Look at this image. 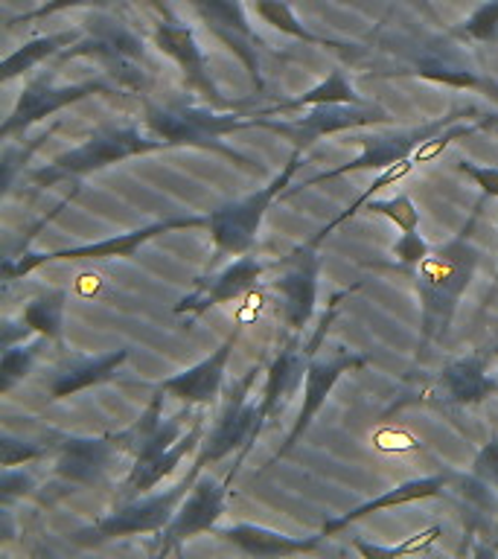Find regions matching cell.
<instances>
[{
    "label": "cell",
    "instance_id": "1",
    "mask_svg": "<svg viewBox=\"0 0 498 559\" xmlns=\"http://www.w3.org/2000/svg\"><path fill=\"white\" fill-rule=\"evenodd\" d=\"M487 195L472 210L466 225L440 248H431L428 257L417 265V295H419V353L446 338L452 326L454 312L461 306L463 292L470 288L481 251L475 248V225Z\"/></svg>",
    "mask_w": 498,
    "mask_h": 559
},
{
    "label": "cell",
    "instance_id": "2",
    "mask_svg": "<svg viewBox=\"0 0 498 559\" xmlns=\"http://www.w3.org/2000/svg\"><path fill=\"white\" fill-rule=\"evenodd\" d=\"M126 454H131V469L122 480L120 501L146 496L169 478L187 454L201 445V423L183 428V414L164 419V391L157 388L155 396L149 400L146 411L131 423L126 431L114 435Z\"/></svg>",
    "mask_w": 498,
    "mask_h": 559
},
{
    "label": "cell",
    "instance_id": "3",
    "mask_svg": "<svg viewBox=\"0 0 498 559\" xmlns=\"http://www.w3.org/2000/svg\"><path fill=\"white\" fill-rule=\"evenodd\" d=\"M157 148H169V143L164 138H157V134H143L131 122H120V126L108 122V126H99V129L91 131V138L82 146L70 148L64 155L52 157L50 164L42 166V169L29 173V181L38 183V187L79 181V178H85L96 169L120 164V160H129V157L149 155V152H157Z\"/></svg>",
    "mask_w": 498,
    "mask_h": 559
},
{
    "label": "cell",
    "instance_id": "4",
    "mask_svg": "<svg viewBox=\"0 0 498 559\" xmlns=\"http://www.w3.org/2000/svg\"><path fill=\"white\" fill-rule=\"evenodd\" d=\"M146 129L157 138H164L169 146H195L216 152L242 164L245 169H253L251 157L239 155L236 148L225 146L222 138L234 134V131L253 129L251 114H216L213 108H201V105H146Z\"/></svg>",
    "mask_w": 498,
    "mask_h": 559
},
{
    "label": "cell",
    "instance_id": "5",
    "mask_svg": "<svg viewBox=\"0 0 498 559\" xmlns=\"http://www.w3.org/2000/svg\"><path fill=\"white\" fill-rule=\"evenodd\" d=\"M300 166H304V148H292L286 166L265 187L245 195V199L227 201L222 207L210 210L208 227L213 245H216V257H242V253L251 251L257 234H260L262 218H265V210L277 201V195L286 192Z\"/></svg>",
    "mask_w": 498,
    "mask_h": 559
},
{
    "label": "cell",
    "instance_id": "6",
    "mask_svg": "<svg viewBox=\"0 0 498 559\" xmlns=\"http://www.w3.org/2000/svg\"><path fill=\"white\" fill-rule=\"evenodd\" d=\"M201 475V466L192 463L190 475L178 480L173 489L164 492H146L143 498H129L120 501V507H114L111 513L96 519L94 524H87L82 531H76L70 539L82 545V548H99L105 542L126 539V536H138V533H161L166 531V524L173 522L175 510L181 504L187 492L192 489L195 478Z\"/></svg>",
    "mask_w": 498,
    "mask_h": 559
},
{
    "label": "cell",
    "instance_id": "7",
    "mask_svg": "<svg viewBox=\"0 0 498 559\" xmlns=\"http://www.w3.org/2000/svg\"><path fill=\"white\" fill-rule=\"evenodd\" d=\"M61 61L70 59H94L99 61L114 82L129 91H140L146 85V47L129 24H122L120 17L94 15L87 35H82L76 44H70L68 50L56 56Z\"/></svg>",
    "mask_w": 498,
    "mask_h": 559
},
{
    "label": "cell",
    "instance_id": "8",
    "mask_svg": "<svg viewBox=\"0 0 498 559\" xmlns=\"http://www.w3.org/2000/svg\"><path fill=\"white\" fill-rule=\"evenodd\" d=\"M195 227H208V216H181V218H164V222H152V225L134 227L126 234L108 236L99 242L73 245V248H59V251L44 253H17V257H7L3 260V280H21L29 271L42 269L47 262H96V260H129L143 248L146 242L157 239L164 234H175V230H195Z\"/></svg>",
    "mask_w": 498,
    "mask_h": 559
},
{
    "label": "cell",
    "instance_id": "9",
    "mask_svg": "<svg viewBox=\"0 0 498 559\" xmlns=\"http://www.w3.org/2000/svg\"><path fill=\"white\" fill-rule=\"evenodd\" d=\"M472 114H478L475 105H466V108H454L446 117H437L431 122H423V126H414V129H396V131H374V134H361L358 143H361V155L356 160H349L344 166H335L330 173H321L304 181L300 187H292L283 195H295L300 190H309V187H318L323 181H335L341 175L349 173H367V169H388V166L400 164L405 157H411L417 152L428 138H435L437 131H443L446 126H452L461 117H472Z\"/></svg>",
    "mask_w": 498,
    "mask_h": 559
},
{
    "label": "cell",
    "instance_id": "10",
    "mask_svg": "<svg viewBox=\"0 0 498 559\" xmlns=\"http://www.w3.org/2000/svg\"><path fill=\"white\" fill-rule=\"evenodd\" d=\"M253 129L274 131L280 138H286L295 148H309L315 140L341 134V131L365 129V126H391V111H384L382 105L361 103H332V105H315L309 114L295 117V120H271V117H253Z\"/></svg>",
    "mask_w": 498,
    "mask_h": 559
},
{
    "label": "cell",
    "instance_id": "11",
    "mask_svg": "<svg viewBox=\"0 0 498 559\" xmlns=\"http://www.w3.org/2000/svg\"><path fill=\"white\" fill-rule=\"evenodd\" d=\"M120 85L117 82H105V79H87L76 85H56V70H42L38 76L29 79L17 96L15 108L9 114L3 126H0V140H12L15 134H24L29 126L42 122L44 117L68 108V105L96 94H117Z\"/></svg>",
    "mask_w": 498,
    "mask_h": 559
},
{
    "label": "cell",
    "instance_id": "12",
    "mask_svg": "<svg viewBox=\"0 0 498 559\" xmlns=\"http://www.w3.org/2000/svg\"><path fill=\"white\" fill-rule=\"evenodd\" d=\"M257 373H260V367H251L248 373L234 384V391H230V400H227L225 411L218 414L216 426L210 431V437L204 440V452L195 461V466H208V463H218L225 461L227 454L236 452L239 449V457H236L234 469L227 475V480L234 484L236 472L242 466V461L251 452V440H253V426H257V408H260V402H253V382H257Z\"/></svg>",
    "mask_w": 498,
    "mask_h": 559
},
{
    "label": "cell",
    "instance_id": "13",
    "mask_svg": "<svg viewBox=\"0 0 498 559\" xmlns=\"http://www.w3.org/2000/svg\"><path fill=\"white\" fill-rule=\"evenodd\" d=\"M321 257L318 245L304 242L295 251L274 262V280H269L271 292L283 297V321L288 330L304 332L318 304V280H321Z\"/></svg>",
    "mask_w": 498,
    "mask_h": 559
},
{
    "label": "cell",
    "instance_id": "14",
    "mask_svg": "<svg viewBox=\"0 0 498 559\" xmlns=\"http://www.w3.org/2000/svg\"><path fill=\"white\" fill-rule=\"evenodd\" d=\"M50 443V452L56 457V475L64 478L68 484L79 487H103L108 472L120 454V443L111 437H82V435H64V431H47L44 437Z\"/></svg>",
    "mask_w": 498,
    "mask_h": 559
},
{
    "label": "cell",
    "instance_id": "15",
    "mask_svg": "<svg viewBox=\"0 0 498 559\" xmlns=\"http://www.w3.org/2000/svg\"><path fill=\"white\" fill-rule=\"evenodd\" d=\"M227 487H230V480L195 478L187 498L175 510L173 522L166 524V531H161V536H157V557L181 554V545L190 536L216 531V522L225 513Z\"/></svg>",
    "mask_w": 498,
    "mask_h": 559
},
{
    "label": "cell",
    "instance_id": "16",
    "mask_svg": "<svg viewBox=\"0 0 498 559\" xmlns=\"http://www.w3.org/2000/svg\"><path fill=\"white\" fill-rule=\"evenodd\" d=\"M152 41H155L157 50L166 52L178 64L187 87H192L204 103L216 105V108H230V103L218 94L216 82L210 76L208 56L199 47L195 29L190 24H183V21L173 15L161 17V21L152 24Z\"/></svg>",
    "mask_w": 498,
    "mask_h": 559
},
{
    "label": "cell",
    "instance_id": "17",
    "mask_svg": "<svg viewBox=\"0 0 498 559\" xmlns=\"http://www.w3.org/2000/svg\"><path fill=\"white\" fill-rule=\"evenodd\" d=\"M199 17L208 24V29L216 35L218 41L227 44L236 52V59L242 61L248 76H251L257 94L265 91L260 70V35L253 33L248 12L242 0H187Z\"/></svg>",
    "mask_w": 498,
    "mask_h": 559
},
{
    "label": "cell",
    "instance_id": "18",
    "mask_svg": "<svg viewBox=\"0 0 498 559\" xmlns=\"http://www.w3.org/2000/svg\"><path fill=\"white\" fill-rule=\"evenodd\" d=\"M274 269V262H262L257 257H236L234 262H227L225 269L210 271L204 277L195 280V288L190 295H183L178 304H175V314H187V318H201L204 312H210L213 306L227 304V300H236V297L248 295L265 271Z\"/></svg>",
    "mask_w": 498,
    "mask_h": 559
},
{
    "label": "cell",
    "instance_id": "19",
    "mask_svg": "<svg viewBox=\"0 0 498 559\" xmlns=\"http://www.w3.org/2000/svg\"><path fill=\"white\" fill-rule=\"evenodd\" d=\"M361 367H367V358L358 356V353H344V349L335 353V358H330V361H321V358H312V361H309V367H306L304 405H300V414H297L295 426H292V431L286 435V440H283V445L277 449V454L269 461V466H274L280 457H286V454L300 443V437L309 431L312 419L318 417V411L323 408V402L330 400L332 388L339 384L341 376L349 373V370H361Z\"/></svg>",
    "mask_w": 498,
    "mask_h": 559
},
{
    "label": "cell",
    "instance_id": "20",
    "mask_svg": "<svg viewBox=\"0 0 498 559\" xmlns=\"http://www.w3.org/2000/svg\"><path fill=\"white\" fill-rule=\"evenodd\" d=\"M239 335H242V323H236L234 332L208 358H201L199 365L187 367L181 373L169 376L157 388L169 393V396H175V400H181L187 408L190 405H210V402H216L218 391H222V382H225L227 365H230V356H234L236 344H239Z\"/></svg>",
    "mask_w": 498,
    "mask_h": 559
},
{
    "label": "cell",
    "instance_id": "21",
    "mask_svg": "<svg viewBox=\"0 0 498 559\" xmlns=\"http://www.w3.org/2000/svg\"><path fill=\"white\" fill-rule=\"evenodd\" d=\"M487 353H470V356L454 358L437 376L435 396L443 405H454V408H470V405L489 400L493 393H498V382L487 373Z\"/></svg>",
    "mask_w": 498,
    "mask_h": 559
},
{
    "label": "cell",
    "instance_id": "22",
    "mask_svg": "<svg viewBox=\"0 0 498 559\" xmlns=\"http://www.w3.org/2000/svg\"><path fill=\"white\" fill-rule=\"evenodd\" d=\"M400 76H417L437 82V85L449 87H466V91H484L493 99H498V85L493 79L481 76V70H475L470 61L463 59L461 52L452 50L449 44H428L426 50L414 59V68L402 70Z\"/></svg>",
    "mask_w": 498,
    "mask_h": 559
},
{
    "label": "cell",
    "instance_id": "23",
    "mask_svg": "<svg viewBox=\"0 0 498 559\" xmlns=\"http://www.w3.org/2000/svg\"><path fill=\"white\" fill-rule=\"evenodd\" d=\"M129 361V347L111 349L103 356H68L52 367L50 382H47V400H68L73 393L87 391L94 384L111 382L117 370Z\"/></svg>",
    "mask_w": 498,
    "mask_h": 559
},
{
    "label": "cell",
    "instance_id": "24",
    "mask_svg": "<svg viewBox=\"0 0 498 559\" xmlns=\"http://www.w3.org/2000/svg\"><path fill=\"white\" fill-rule=\"evenodd\" d=\"M213 533L222 542H230L234 548H239L248 557H295V554H312L327 539L323 533L306 536V539H295L288 533L271 531V527H262V524H230V527H216Z\"/></svg>",
    "mask_w": 498,
    "mask_h": 559
},
{
    "label": "cell",
    "instance_id": "25",
    "mask_svg": "<svg viewBox=\"0 0 498 559\" xmlns=\"http://www.w3.org/2000/svg\"><path fill=\"white\" fill-rule=\"evenodd\" d=\"M452 480V475H428V478H414L405 480V484H396L393 489L382 492V496L370 498L365 504L353 507L339 519H330V522L323 524L321 533L330 539V536H339L344 527H349L353 522H361L365 515H374L379 510H388V507H400V504H411V501H423V498H435L443 492V487Z\"/></svg>",
    "mask_w": 498,
    "mask_h": 559
},
{
    "label": "cell",
    "instance_id": "26",
    "mask_svg": "<svg viewBox=\"0 0 498 559\" xmlns=\"http://www.w3.org/2000/svg\"><path fill=\"white\" fill-rule=\"evenodd\" d=\"M332 103H349V105L365 103V96L358 94L356 87H353V82L347 79V73H344L341 68L332 70L321 85L309 87L306 94L283 99V103L271 105V108H262V111H257L253 117H274V114L300 111V108H315V105H332Z\"/></svg>",
    "mask_w": 498,
    "mask_h": 559
},
{
    "label": "cell",
    "instance_id": "27",
    "mask_svg": "<svg viewBox=\"0 0 498 559\" xmlns=\"http://www.w3.org/2000/svg\"><path fill=\"white\" fill-rule=\"evenodd\" d=\"M253 7H257V15L265 21L269 26H274L277 33L288 35V38H295V41H304L309 47H323V50H339V52H353L358 44H347V41H335V38H323V35L309 33L304 24H300V17L295 15V9L288 0H253Z\"/></svg>",
    "mask_w": 498,
    "mask_h": 559
},
{
    "label": "cell",
    "instance_id": "28",
    "mask_svg": "<svg viewBox=\"0 0 498 559\" xmlns=\"http://www.w3.org/2000/svg\"><path fill=\"white\" fill-rule=\"evenodd\" d=\"M79 38H82L79 29H64V33L42 35V38H33V41L21 44L15 52H9L7 59H3L0 79H3V82H12L15 76L26 73V70H33L35 64H42L44 59H52V56L64 52L70 44H76Z\"/></svg>",
    "mask_w": 498,
    "mask_h": 559
},
{
    "label": "cell",
    "instance_id": "29",
    "mask_svg": "<svg viewBox=\"0 0 498 559\" xmlns=\"http://www.w3.org/2000/svg\"><path fill=\"white\" fill-rule=\"evenodd\" d=\"M64 314H68V292L64 288H50L44 295L33 297L21 312V323L35 335L59 341L64 332Z\"/></svg>",
    "mask_w": 498,
    "mask_h": 559
},
{
    "label": "cell",
    "instance_id": "30",
    "mask_svg": "<svg viewBox=\"0 0 498 559\" xmlns=\"http://www.w3.org/2000/svg\"><path fill=\"white\" fill-rule=\"evenodd\" d=\"M47 341L50 338L35 335L33 341H17V344L3 347V358H0V393H3V396H7L21 379H26V376L33 373L35 358L42 356V349Z\"/></svg>",
    "mask_w": 498,
    "mask_h": 559
},
{
    "label": "cell",
    "instance_id": "31",
    "mask_svg": "<svg viewBox=\"0 0 498 559\" xmlns=\"http://www.w3.org/2000/svg\"><path fill=\"white\" fill-rule=\"evenodd\" d=\"M411 169H414V160H411V157H405V160H400V164H393V166H388V169H382V175H379V178H376V181L370 183V187H367V190L361 192V195H358L356 201H349L347 210H341L339 216L332 218L330 225H323L321 230H318V234H315L312 239H309V242L321 245L323 239H327V236H330L332 230H335V227H341V225H344V222H347V218L356 216L358 210L367 207V201H374L376 192L384 190V187H391V183L402 181V178H405V175H408Z\"/></svg>",
    "mask_w": 498,
    "mask_h": 559
},
{
    "label": "cell",
    "instance_id": "32",
    "mask_svg": "<svg viewBox=\"0 0 498 559\" xmlns=\"http://www.w3.org/2000/svg\"><path fill=\"white\" fill-rule=\"evenodd\" d=\"M489 126H498V114H481L478 120L466 122V126L452 122V126H446L443 131H437L435 138H428L426 143L411 155V160H414V164H431V160H437V157L443 155V148L452 146L454 140L470 138V134H475V131L481 129H489Z\"/></svg>",
    "mask_w": 498,
    "mask_h": 559
},
{
    "label": "cell",
    "instance_id": "33",
    "mask_svg": "<svg viewBox=\"0 0 498 559\" xmlns=\"http://www.w3.org/2000/svg\"><path fill=\"white\" fill-rule=\"evenodd\" d=\"M449 38L498 44V0H484L466 21L449 29Z\"/></svg>",
    "mask_w": 498,
    "mask_h": 559
},
{
    "label": "cell",
    "instance_id": "34",
    "mask_svg": "<svg viewBox=\"0 0 498 559\" xmlns=\"http://www.w3.org/2000/svg\"><path fill=\"white\" fill-rule=\"evenodd\" d=\"M440 536H443V527H440V524H431V527L414 533L411 539L400 542V545H388V548H382V545H367V542H356V548H358V554H361V557H367V559L411 557V554H423V550L431 548V545H435Z\"/></svg>",
    "mask_w": 498,
    "mask_h": 559
},
{
    "label": "cell",
    "instance_id": "35",
    "mask_svg": "<svg viewBox=\"0 0 498 559\" xmlns=\"http://www.w3.org/2000/svg\"><path fill=\"white\" fill-rule=\"evenodd\" d=\"M367 213H374V216H388L393 225L400 227L402 236H414L419 230V210L405 192H402V195H393V199L367 201Z\"/></svg>",
    "mask_w": 498,
    "mask_h": 559
},
{
    "label": "cell",
    "instance_id": "36",
    "mask_svg": "<svg viewBox=\"0 0 498 559\" xmlns=\"http://www.w3.org/2000/svg\"><path fill=\"white\" fill-rule=\"evenodd\" d=\"M3 469H12V466H24V463L42 461L50 454V443H35V440H17L9 431H3Z\"/></svg>",
    "mask_w": 498,
    "mask_h": 559
},
{
    "label": "cell",
    "instance_id": "37",
    "mask_svg": "<svg viewBox=\"0 0 498 559\" xmlns=\"http://www.w3.org/2000/svg\"><path fill=\"white\" fill-rule=\"evenodd\" d=\"M117 0H44L42 7H35L33 12H24V15L9 17L7 26L29 24V21H42L47 15H56V12H64V9H108L114 7Z\"/></svg>",
    "mask_w": 498,
    "mask_h": 559
},
{
    "label": "cell",
    "instance_id": "38",
    "mask_svg": "<svg viewBox=\"0 0 498 559\" xmlns=\"http://www.w3.org/2000/svg\"><path fill=\"white\" fill-rule=\"evenodd\" d=\"M472 478L498 492V435H493L472 461Z\"/></svg>",
    "mask_w": 498,
    "mask_h": 559
},
{
    "label": "cell",
    "instance_id": "39",
    "mask_svg": "<svg viewBox=\"0 0 498 559\" xmlns=\"http://www.w3.org/2000/svg\"><path fill=\"white\" fill-rule=\"evenodd\" d=\"M33 487H35L33 475L21 469V466L3 469V478H0V501H3V507H9L17 496H26Z\"/></svg>",
    "mask_w": 498,
    "mask_h": 559
},
{
    "label": "cell",
    "instance_id": "40",
    "mask_svg": "<svg viewBox=\"0 0 498 559\" xmlns=\"http://www.w3.org/2000/svg\"><path fill=\"white\" fill-rule=\"evenodd\" d=\"M458 173H463L466 178L478 183L481 195L498 199V166H481L472 164V160H458Z\"/></svg>",
    "mask_w": 498,
    "mask_h": 559
},
{
    "label": "cell",
    "instance_id": "41",
    "mask_svg": "<svg viewBox=\"0 0 498 559\" xmlns=\"http://www.w3.org/2000/svg\"><path fill=\"white\" fill-rule=\"evenodd\" d=\"M428 251H431V248H428V242L419 234L400 236V239H396V245L391 248L393 257H396L402 265H408V269H417L419 262L428 257Z\"/></svg>",
    "mask_w": 498,
    "mask_h": 559
}]
</instances>
